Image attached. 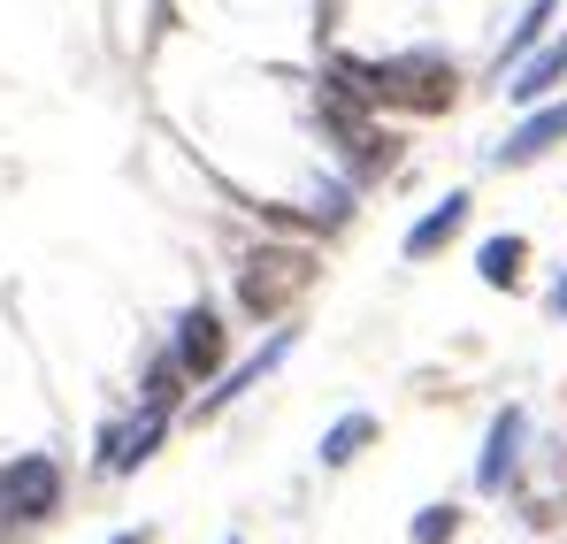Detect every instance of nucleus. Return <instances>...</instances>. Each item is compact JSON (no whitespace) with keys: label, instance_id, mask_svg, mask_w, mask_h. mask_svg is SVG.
I'll list each match as a JSON object with an SVG mask.
<instances>
[{"label":"nucleus","instance_id":"obj_5","mask_svg":"<svg viewBox=\"0 0 567 544\" xmlns=\"http://www.w3.org/2000/svg\"><path fill=\"white\" fill-rule=\"evenodd\" d=\"M162 430H169V414H162V407H146L131 430H100V468H138V460L162 445Z\"/></svg>","mask_w":567,"mask_h":544},{"label":"nucleus","instance_id":"obj_14","mask_svg":"<svg viewBox=\"0 0 567 544\" xmlns=\"http://www.w3.org/2000/svg\"><path fill=\"white\" fill-rule=\"evenodd\" d=\"M453 530H461V514H453V506H430V514H414V544H453Z\"/></svg>","mask_w":567,"mask_h":544},{"label":"nucleus","instance_id":"obj_13","mask_svg":"<svg viewBox=\"0 0 567 544\" xmlns=\"http://www.w3.org/2000/svg\"><path fill=\"white\" fill-rule=\"evenodd\" d=\"M553 16H560V0H537V8H529V16L514 23V39H506V62H522V54H529V47L545 39V23H553Z\"/></svg>","mask_w":567,"mask_h":544},{"label":"nucleus","instance_id":"obj_11","mask_svg":"<svg viewBox=\"0 0 567 544\" xmlns=\"http://www.w3.org/2000/svg\"><path fill=\"white\" fill-rule=\"evenodd\" d=\"M369 438H377V422H369V414H346V422H338V430L322 438V468H346V460L361 453Z\"/></svg>","mask_w":567,"mask_h":544},{"label":"nucleus","instance_id":"obj_16","mask_svg":"<svg viewBox=\"0 0 567 544\" xmlns=\"http://www.w3.org/2000/svg\"><path fill=\"white\" fill-rule=\"evenodd\" d=\"M115 544H138V537H115Z\"/></svg>","mask_w":567,"mask_h":544},{"label":"nucleus","instance_id":"obj_3","mask_svg":"<svg viewBox=\"0 0 567 544\" xmlns=\"http://www.w3.org/2000/svg\"><path fill=\"white\" fill-rule=\"evenodd\" d=\"M307 276H315V261H307V254H254V261H246V276H238V307H246V315H277L284 299L307 284Z\"/></svg>","mask_w":567,"mask_h":544},{"label":"nucleus","instance_id":"obj_7","mask_svg":"<svg viewBox=\"0 0 567 544\" xmlns=\"http://www.w3.org/2000/svg\"><path fill=\"white\" fill-rule=\"evenodd\" d=\"M461 223H468V192L437 199V207H430V215H422V223L406 230V261H430V254H437V246H445V238H453Z\"/></svg>","mask_w":567,"mask_h":544},{"label":"nucleus","instance_id":"obj_12","mask_svg":"<svg viewBox=\"0 0 567 544\" xmlns=\"http://www.w3.org/2000/svg\"><path fill=\"white\" fill-rule=\"evenodd\" d=\"M475 269H483V284H514V276H522V238H491V246L475 254Z\"/></svg>","mask_w":567,"mask_h":544},{"label":"nucleus","instance_id":"obj_4","mask_svg":"<svg viewBox=\"0 0 567 544\" xmlns=\"http://www.w3.org/2000/svg\"><path fill=\"white\" fill-rule=\"evenodd\" d=\"M177 368L185 376H215L223 368V322H215V307H192L185 322H177Z\"/></svg>","mask_w":567,"mask_h":544},{"label":"nucleus","instance_id":"obj_10","mask_svg":"<svg viewBox=\"0 0 567 544\" xmlns=\"http://www.w3.org/2000/svg\"><path fill=\"white\" fill-rule=\"evenodd\" d=\"M560 78H567V39H553V47H545V54H537V62L514 78V100H545Z\"/></svg>","mask_w":567,"mask_h":544},{"label":"nucleus","instance_id":"obj_15","mask_svg":"<svg viewBox=\"0 0 567 544\" xmlns=\"http://www.w3.org/2000/svg\"><path fill=\"white\" fill-rule=\"evenodd\" d=\"M553 307H560V315H567V276H560V291H553Z\"/></svg>","mask_w":567,"mask_h":544},{"label":"nucleus","instance_id":"obj_8","mask_svg":"<svg viewBox=\"0 0 567 544\" xmlns=\"http://www.w3.org/2000/svg\"><path fill=\"white\" fill-rule=\"evenodd\" d=\"M514 453H522V407H506V414L491 422V453H483V468H475V483H483V491H498V483H506V468H514Z\"/></svg>","mask_w":567,"mask_h":544},{"label":"nucleus","instance_id":"obj_9","mask_svg":"<svg viewBox=\"0 0 567 544\" xmlns=\"http://www.w3.org/2000/svg\"><path fill=\"white\" fill-rule=\"evenodd\" d=\"M284 353H291V330H284V338H269V346H261V353H254V361L238 368V376H230V383H223V391H207V399H199V414H215V407H223V399H238V391H246V383H261V376H269V368H277Z\"/></svg>","mask_w":567,"mask_h":544},{"label":"nucleus","instance_id":"obj_6","mask_svg":"<svg viewBox=\"0 0 567 544\" xmlns=\"http://www.w3.org/2000/svg\"><path fill=\"white\" fill-rule=\"evenodd\" d=\"M560 138H567V100H560V107H545V115H529V123H522V131H514L506 146H498V162H506V170H522V162L553 154Z\"/></svg>","mask_w":567,"mask_h":544},{"label":"nucleus","instance_id":"obj_2","mask_svg":"<svg viewBox=\"0 0 567 544\" xmlns=\"http://www.w3.org/2000/svg\"><path fill=\"white\" fill-rule=\"evenodd\" d=\"M54 499H62V468H54L47 453L8 460V468H0V537L23 530V522H39Z\"/></svg>","mask_w":567,"mask_h":544},{"label":"nucleus","instance_id":"obj_1","mask_svg":"<svg viewBox=\"0 0 567 544\" xmlns=\"http://www.w3.org/2000/svg\"><path fill=\"white\" fill-rule=\"evenodd\" d=\"M369 100L391 107H445L453 100V62L445 54H399V62H369Z\"/></svg>","mask_w":567,"mask_h":544}]
</instances>
